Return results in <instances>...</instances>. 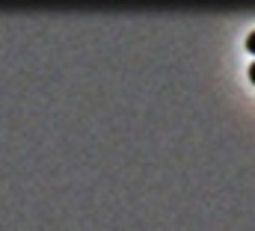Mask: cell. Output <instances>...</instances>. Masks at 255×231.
Listing matches in <instances>:
<instances>
[{"label": "cell", "instance_id": "obj_1", "mask_svg": "<svg viewBox=\"0 0 255 231\" xmlns=\"http://www.w3.org/2000/svg\"><path fill=\"white\" fill-rule=\"evenodd\" d=\"M247 48H250V54H255V30L247 36Z\"/></svg>", "mask_w": 255, "mask_h": 231}, {"label": "cell", "instance_id": "obj_2", "mask_svg": "<svg viewBox=\"0 0 255 231\" xmlns=\"http://www.w3.org/2000/svg\"><path fill=\"white\" fill-rule=\"evenodd\" d=\"M250 80H253V83H255V62H253V65H250Z\"/></svg>", "mask_w": 255, "mask_h": 231}]
</instances>
